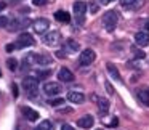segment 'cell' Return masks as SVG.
<instances>
[{"instance_id": "obj_1", "label": "cell", "mask_w": 149, "mask_h": 130, "mask_svg": "<svg viewBox=\"0 0 149 130\" xmlns=\"http://www.w3.org/2000/svg\"><path fill=\"white\" fill-rule=\"evenodd\" d=\"M117 23H119V13H117V11L111 10V11H107V13H104L103 24H104V27H106V31L112 32V31L116 29Z\"/></svg>"}, {"instance_id": "obj_2", "label": "cell", "mask_w": 149, "mask_h": 130, "mask_svg": "<svg viewBox=\"0 0 149 130\" xmlns=\"http://www.w3.org/2000/svg\"><path fill=\"white\" fill-rule=\"evenodd\" d=\"M23 88L29 96H36L39 93V82L36 77H24L23 79Z\"/></svg>"}, {"instance_id": "obj_3", "label": "cell", "mask_w": 149, "mask_h": 130, "mask_svg": "<svg viewBox=\"0 0 149 130\" xmlns=\"http://www.w3.org/2000/svg\"><path fill=\"white\" fill-rule=\"evenodd\" d=\"M29 24H32V21L29 20V18H15L13 21H10L8 23V31L10 32H18V31H23V29H26Z\"/></svg>"}, {"instance_id": "obj_4", "label": "cell", "mask_w": 149, "mask_h": 130, "mask_svg": "<svg viewBox=\"0 0 149 130\" xmlns=\"http://www.w3.org/2000/svg\"><path fill=\"white\" fill-rule=\"evenodd\" d=\"M36 43L34 37L31 36L29 32H23L16 40V48H26V47H32Z\"/></svg>"}, {"instance_id": "obj_5", "label": "cell", "mask_w": 149, "mask_h": 130, "mask_svg": "<svg viewBox=\"0 0 149 130\" xmlns=\"http://www.w3.org/2000/svg\"><path fill=\"white\" fill-rule=\"evenodd\" d=\"M48 27H50V21L47 18H39V20L32 21V29L37 34H45Z\"/></svg>"}, {"instance_id": "obj_6", "label": "cell", "mask_w": 149, "mask_h": 130, "mask_svg": "<svg viewBox=\"0 0 149 130\" xmlns=\"http://www.w3.org/2000/svg\"><path fill=\"white\" fill-rule=\"evenodd\" d=\"M95 58H96V53H95L91 48H85L84 52L80 53L79 61H80L82 66H88V64H91V63L95 61Z\"/></svg>"}, {"instance_id": "obj_7", "label": "cell", "mask_w": 149, "mask_h": 130, "mask_svg": "<svg viewBox=\"0 0 149 130\" xmlns=\"http://www.w3.org/2000/svg\"><path fill=\"white\" fill-rule=\"evenodd\" d=\"M59 40H61V34L58 31H50V32H45V36H43V42L50 47L58 45Z\"/></svg>"}, {"instance_id": "obj_8", "label": "cell", "mask_w": 149, "mask_h": 130, "mask_svg": "<svg viewBox=\"0 0 149 130\" xmlns=\"http://www.w3.org/2000/svg\"><path fill=\"white\" fill-rule=\"evenodd\" d=\"M43 93L48 95V96H56V95L61 93V85L58 82H47L43 85Z\"/></svg>"}, {"instance_id": "obj_9", "label": "cell", "mask_w": 149, "mask_h": 130, "mask_svg": "<svg viewBox=\"0 0 149 130\" xmlns=\"http://www.w3.org/2000/svg\"><path fill=\"white\" fill-rule=\"evenodd\" d=\"M85 11H87V3H85V2H75L74 3V15L77 16L79 23H84Z\"/></svg>"}, {"instance_id": "obj_10", "label": "cell", "mask_w": 149, "mask_h": 130, "mask_svg": "<svg viewBox=\"0 0 149 130\" xmlns=\"http://www.w3.org/2000/svg\"><path fill=\"white\" fill-rule=\"evenodd\" d=\"M135 43L136 47H146L149 45V34L141 31V32H136L135 34Z\"/></svg>"}, {"instance_id": "obj_11", "label": "cell", "mask_w": 149, "mask_h": 130, "mask_svg": "<svg viewBox=\"0 0 149 130\" xmlns=\"http://www.w3.org/2000/svg\"><path fill=\"white\" fill-rule=\"evenodd\" d=\"M93 124H95V119H93V116H90V114L82 116L80 119L77 120V125L80 127V129H91Z\"/></svg>"}, {"instance_id": "obj_12", "label": "cell", "mask_w": 149, "mask_h": 130, "mask_svg": "<svg viewBox=\"0 0 149 130\" xmlns=\"http://www.w3.org/2000/svg\"><path fill=\"white\" fill-rule=\"evenodd\" d=\"M58 79L61 82L69 84V82H74V74H72L68 68H61V69H59V72H58Z\"/></svg>"}, {"instance_id": "obj_13", "label": "cell", "mask_w": 149, "mask_h": 130, "mask_svg": "<svg viewBox=\"0 0 149 130\" xmlns=\"http://www.w3.org/2000/svg\"><path fill=\"white\" fill-rule=\"evenodd\" d=\"M37 64V53H27L23 58V69H29Z\"/></svg>"}, {"instance_id": "obj_14", "label": "cell", "mask_w": 149, "mask_h": 130, "mask_svg": "<svg viewBox=\"0 0 149 130\" xmlns=\"http://www.w3.org/2000/svg\"><path fill=\"white\" fill-rule=\"evenodd\" d=\"M68 100L71 103H75V104H80L85 101V95L80 93V92H69L68 93Z\"/></svg>"}, {"instance_id": "obj_15", "label": "cell", "mask_w": 149, "mask_h": 130, "mask_svg": "<svg viewBox=\"0 0 149 130\" xmlns=\"http://www.w3.org/2000/svg\"><path fill=\"white\" fill-rule=\"evenodd\" d=\"M96 104H98V111H100L101 116H104V114H107V111H109V101L106 100V98H96Z\"/></svg>"}, {"instance_id": "obj_16", "label": "cell", "mask_w": 149, "mask_h": 130, "mask_svg": "<svg viewBox=\"0 0 149 130\" xmlns=\"http://www.w3.org/2000/svg\"><path fill=\"white\" fill-rule=\"evenodd\" d=\"M23 114L26 116V119L29 120V122H36V120L39 119V113L34 111V109H31V108H26V106L23 108Z\"/></svg>"}, {"instance_id": "obj_17", "label": "cell", "mask_w": 149, "mask_h": 130, "mask_svg": "<svg viewBox=\"0 0 149 130\" xmlns=\"http://www.w3.org/2000/svg\"><path fill=\"white\" fill-rule=\"evenodd\" d=\"M53 63V58L50 55H47V53H40V55H37V66H48Z\"/></svg>"}, {"instance_id": "obj_18", "label": "cell", "mask_w": 149, "mask_h": 130, "mask_svg": "<svg viewBox=\"0 0 149 130\" xmlns=\"http://www.w3.org/2000/svg\"><path fill=\"white\" fill-rule=\"evenodd\" d=\"M106 69H107V74H109L111 77L114 79V80H119V82L122 80V77H120V72H119V69H117L114 64H111V63H107Z\"/></svg>"}, {"instance_id": "obj_19", "label": "cell", "mask_w": 149, "mask_h": 130, "mask_svg": "<svg viewBox=\"0 0 149 130\" xmlns=\"http://www.w3.org/2000/svg\"><path fill=\"white\" fill-rule=\"evenodd\" d=\"M55 20H56V21H59V23H69V21H71V16H69L68 11H64V10H58V11L55 13Z\"/></svg>"}, {"instance_id": "obj_20", "label": "cell", "mask_w": 149, "mask_h": 130, "mask_svg": "<svg viewBox=\"0 0 149 130\" xmlns=\"http://www.w3.org/2000/svg\"><path fill=\"white\" fill-rule=\"evenodd\" d=\"M130 50H132V55L135 56V58H138V59H143L146 56V53L143 52V50H139L136 45H132V48H130Z\"/></svg>"}, {"instance_id": "obj_21", "label": "cell", "mask_w": 149, "mask_h": 130, "mask_svg": "<svg viewBox=\"0 0 149 130\" xmlns=\"http://www.w3.org/2000/svg\"><path fill=\"white\" fill-rule=\"evenodd\" d=\"M34 130H53V125H52L50 120H42Z\"/></svg>"}, {"instance_id": "obj_22", "label": "cell", "mask_w": 149, "mask_h": 130, "mask_svg": "<svg viewBox=\"0 0 149 130\" xmlns=\"http://www.w3.org/2000/svg\"><path fill=\"white\" fill-rule=\"evenodd\" d=\"M66 47H68L71 52H79V42H75V40H72V39H69V40H66Z\"/></svg>"}, {"instance_id": "obj_23", "label": "cell", "mask_w": 149, "mask_h": 130, "mask_svg": "<svg viewBox=\"0 0 149 130\" xmlns=\"http://www.w3.org/2000/svg\"><path fill=\"white\" fill-rule=\"evenodd\" d=\"M7 68L10 69L11 72L16 71V69H18V59L16 58H8L7 59Z\"/></svg>"}, {"instance_id": "obj_24", "label": "cell", "mask_w": 149, "mask_h": 130, "mask_svg": "<svg viewBox=\"0 0 149 130\" xmlns=\"http://www.w3.org/2000/svg\"><path fill=\"white\" fill-rule=\"evenodd\" d=\"M138 98L143 101L144 104H149V92L148 90H139L138 92Z\"/></svg>"}, {"instance_id": "obj_25", "label": "cell", "mask_w": 149, "mask_h": 130, "mask_svg": "<svg viewBox=\"0 0 149 130\" xmlns=\"http://www.w3.org/2000/svg\"><path fill=\"white\" fill-rule=\"evenodd\" d=\"M50 74H52V72H50V69H45V71H42V69H40V71H37V80H43V79H47Z\"/></svg>"}, {"instance_id": "obj_26", "label": "cell", "mask_w": 149, "mask_h": 130, "mask_svg": "<svg viewBox=\"0 0 149 130\" xmlns=\"http://www.w3.org/2000/svg\"><path fill=\"white\" fill-rule=\"evenodd\" d=\"M64 104V98H55V100H50V106H61Z\"/></svg>"}, {"instance_id": "obj_27", "label": "cell", "mask_w": 149, "mask_h": 130, "mask_svg": "<svg viewBox=\"0 0 149 130\" xmlns=\"http://www.w3.org/2000/svg\"><path fill=\"white\" fill-rule=\"evenodd\" d=\"M120 3H122L123 7H130V5L136 3V0H120Z\"/></svg>"}, {"instance_id": "obj_28", "label": "cell", "mask_w": 149, "mask_h": 130, "mask_svg": "<svg viewBox=\"0 0 149 130\" xmlns=\"http://www.w3.org/2000/svg\"><path fill=\"white\" fill-rule=\"evenodd\" d=\"M8 26V18L7 16H0V27Z\"/></svg>"}, {"instance_id": "obj_29", "label": "cell", "mask_w": 149, "mask_h": 130, "mask_svg": "<svg viewBox=\"0 0 149 130\" xmlns=\"http://www.w3.org/2000/svg\"><path fill=\"white\" fill-rule=\"evenodd\" d=\"M11 90H13V96L18 98V95H19V93H18V85H16V84L11 85Z\"/></svg>"}, {"instance_id": "obj_30", "label": "cell", "mask_w": 149, "mask_h": 130, "mask_svg": "<svg viewBox=\"0 0 149 130\" xmlns=\"http://www.w3.org/2000/svg\"><path fill=\"white\" fill-rule=\"evenodd\" d=\"M106 90H107V92H109V93H111V95H112V93H114V87H112V85H111V84H109V82H106Z\"/></svg>"}, {"instance_id": "obj_31", "label": "cell", "mask_w": 149, "mask_h": 130, "mask_svg": "<svg viewBox=\"0 0 149 130\" xmlns=\"http://www.w3.org/2000/svg\"><path fill=\"white\" fill-rule=\"evenodd\" d=\"M47 0H34V5H37V7H40V5H45Z\"/></svg>"}, {"instance_id": "obj_32", "label": "cell", "mask_w": 149, "mask_h": 130, "mask_svg": "<svg viewBox=\"0 0 149 130\" xmlns=\"http://www.w3.org/2000/svg\"><path fill=\"white\" fill-rule=\"evenodd\" d=\"M56 56H58V58H66V52H63V50H59V52H56Z\"/></svg>"}, {"instance_id": "obj_33", "label": "cell", "mask_w": 149, "mask_h": 130, "mask_svg": "<svg viewBox=\"0 0 149 130\" xmlns=\"http://www.w3.org/2000/svg\"><path fill=\"white\" fill-rule=\"evenodd\" d=\"M61 130H74V129H72L69 124H63V125H61Z\"/></svg>"}, {"instance_id": "obj_34", "label": "cell", "mask_w": 149, "mask_h": 130, "mask_svg": "<svg viewBox=\"0 0 149 130\" xmlns=\"http://www.w3.org/2000/svg\"><path fill=\"white\" fill-rule=\"evenodd\" d=\"M109 125H111V127H117V125H119V120H117V117H114L112 122H111Z\"/></svg>"}, {"instance_id": "obj_35", "label": "cell", "mask_w": 149, "mask_h": 130, "mask_svg": "<svg viewBox=\"0 0 149 130\" xmlns=\"http://www.w3.org/2000/svg\"><path fill=\"white\" fill-rule=\"evenodd\" d=\"M90 11H91V13H96V11H98V5L93 3V5L90 7Z\"/></svg>"}, {"instance_id": "obj_36", "label": "cell", "mask_w": 149, "mask_h": 130, "mask_svg": "<svg viewBox=\"0 0 149 130\" xmlns=\"http://www.w3.org/2000/svg\"><path fill=\"white\" fill-rule=\"evenodd\" d=\"M15 48H16V45H13V43H10V45H7V52H13Z\"/></svg>"}, {"instance_id": "obj_37", "label": "cell", "mask_w": 149, "mask_h": 130, "mask_svg": "<svg viewBox=\"0 0 149 130\" xmlns=\"http://www.w3.org/2000/svg\"><path fill=\"white\" fill-rule=\"evenodd\" d=\"M5 8H7V3H5V2H0V13H2Z\"/></svg>"}, {"instance_id": "obj_38", "label": "cell", "mask_w": 149, "mask_h": 130, "mask_svg": "<svg viewBox=\"0 0 149 130\" xmlns=\"http://www.w3.org/2000/svg\"><path fill=\"white\" fill-rule=\"evenodd\" d=\"M114 0H100V3H103V5H109V3H112Z\"/></svg>"}, {"instance_id": "obj_39", "label": "cell", "mask_w": 149, "mask_h": 130, "mask_svg": "<svg viewBox=\"0 0 149 130\" xmlns=\"http://www.w3.org/2000/svg\"><path fill=\"white\" fill-rule=\"evenodd\" d=\"M144 29H149V20H146V23H144Z\"/></svg>"}, {"instance_id": "obj_40", "label": "cell", "mask_w": 149, "mask_h": 130, "mask_svg": "<svg viewBox=\"0 0 149 130\" xmlns=\"http://www.w3.org/2000/svg\"><path fill=\"white\" fill-rule=\"evenodd\" d=\"M98 130H103V129H98Z\"/></svg>"}]
</instances>
